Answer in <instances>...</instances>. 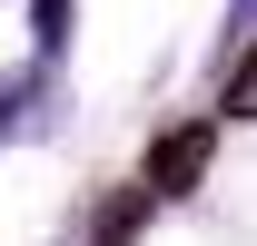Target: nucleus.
<instances>
[{
	"label": "nucleus",
	"instance_id": "obj_1",
	"mask_svg": "<svg viewBox=\"0 0 257 246\" xmlns=\"http://www.w3.org/2000/svg\"><path fill=\"white\" fill-rule=\"evenodd\" d=\"M208 148H218V128L208 118H188V128H168L159 148H149V197H178V187H198V168H208Z\"/></svg>",
	"mask_w": 257,
	"mask_h": 246
},
{
	"label": "nucleus",
	"instance_id": "obj_2",
	"mask_svg": "<svg viewBox=\"0 0 257 246\" xmlns=\"http://www.w3.org/2000/svg\"><path fill=\"white\" fill-rule=\"evenodd\" d=\"M218 108H227V118H257V50L237 60V79H227V98H218Z\"/></svg>",
	"mask_w": 257,
	"mask_h": 246
}]
</instances>
